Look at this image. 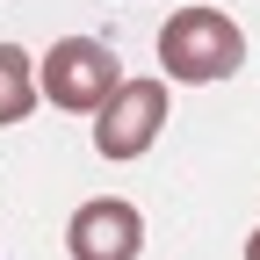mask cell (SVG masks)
I'll return each instance as SVG.
<instances>
[{
  "label": "cell",
  "mask_w": 260,
  "mask_h": 260,
  "mask_svg": "<svg viewBox=\"0 0 260 260\" xmlns=\"http://www.w3.org/2000/svg\"><path fill=\"white\" fill-rule=\"evenodd\" d=\"M159 65H167L174 80H188V87L232 80L246 65V37H239V22L224 8H181V15H167V29H159Z\"/></svg>",
  "instance_id": "1"
},
{
  "label": "cell",
  "mask_w": 260,
  "mask_h": 260,
  "mask_svg": "<svg viewBox=\"0 0 260 260\" xmlns=\"http://www.w3.org/2000/svg\"><path fill=\"white\" fill-rule=\"evenodd\" d=\"M116 87H123V73H116V51H109L102 37H58V44L44 51V102H51V109L102 116Z\"/></svg>",
  "instance_id": "2"
},
{
  "label": "cell",
  "mask_w": 260,
  "mask_h": 260,
  "mask_svg": "<svg viewBox=\"0 0 260 260\" xmlns=\"http://www.w3.org/2000/svg\"><path fill=\"white\" fill-rule=\"evenodd\" d=\"M167 109H174V94L159 87V80H123L109 94V109L94 116V152L102 159H138L152 152V138L167 130Z\"/></svg>",
  "instance_id": "3"
},
{
  "label": "cell",
  "mask_w": 260,
  "mask_h": 260,
  "mask_svg": "<svg viewBox=\"0 0 260 260\" xmlns=\"http://www.w3.org/2000/svg\"><path fill=\"white\" fill-rule=\"evenodd\" d=\"M65 246H73V260H138L145 253V210L123 203V195H94V203L73 210Z\"/></svg>",
  "instance_id": "4"
},
{
  "label": "cell",
  "mask_w": 260,
  "mask_h": 260,
  "mask_svg": "<svg viewBox=\"0 0 260 260\" xmlns=\"http://www.w3.org/2000/svg\"><path fill=\"white\" fill-rule=\"evenodd\" d=\"M37 102H44V65L22 44H0V123H22Z\"/></svg>",
  "instance_id": "5"
},
{
  "label": "cell",
  "mask_w": 260,
  "mask_h": 260,
  "mask_svg": "<svg viewBox=\"0 0 260 260\" xmlns=\"http://www.w3.org/2000/svg\"><path fill=\"white\" fill-rule=\"evenodd\" d=\"M246 260H260V232H253V239H246Z\"/></svg>",
  "instance_id": "6"
}]
</instances>
